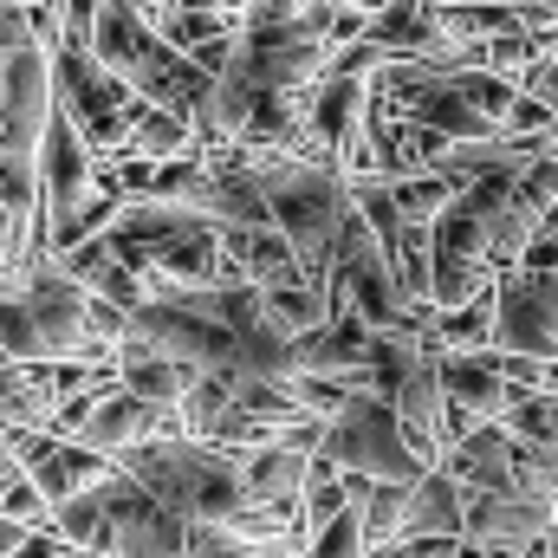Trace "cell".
Masks as SVG:
<instances>
[{"mask_svg":"<svg viewBox=\"0 0 558 558\" xmlns=\"http://www.w3.org/2000/svg\"><path fill=\"white\" fill-rule=\"evenodd\" d=\"M260 182H267V208H274V228L292 241L305 279H318L331 292V254H338V234L344 221L357 215V195H351V175L325 156H254Z\"/></svg>","mask_w":558,"mask_h":558,"instance_id":"6da1fadb","label":"cell"},{"mask_svg":"<svg viewBox=\"0 0 558 558\" xmlns=\"http://www.w3.org/2000/svg\"><path fill=\"white\" fill-rule=\"evenodd\" d=\"M105 241L162 286H208L221 279V221H208L195 202H156L137 195L118 208V221L105 228Z\"/></svg>","mask_w":558,"mask_h":558,"instance_id":"7a4b0ae2","label":"cell"},{"mask_svg":"<svg viewBox=\"0 0 558 558\" xmlns=\"http://www.w3.org/2000/svg\"><path fill=\"white\" fill-rule=\"evenodd\" d=\"M318 454L344 474H364V481H397V487H416L428 474V461L416 454V441L403 435V416L390 410V397L377 390H351L344 410L325 422L318 435Z\"/></svg>","mask_w":558,"mask_h":558,"instance_id":"3957f363","label":"cell"},{"mask_svg":"<svg viewBox=\"0 0 558 558\" xmlns=\"http://www.w3.org/2000/svg\"><path fill=\"white\" fill-rule=\"evenodd\" d=\"M52 105L78 124V137L98 156H124L131 143V118H137V85L118 78L92 46H52Z\"/></svg>","mask_w":558,"mask_h":558,"instance_id":"277c9868","label":"cell"},{"mask_svg":"<svg viewBox=\"0 0 558 558\" xmlns=\"http://www.w3.org/2000/svg\"><path fill=\"white\" fill-rule=\"evenodd\" d=\"M98 553L111 558H189V520L162 507L137 474L111 468L105 474V539Z\"/></svg>","mask_w":558,"mask_h":558,"instance_id":"5b68a950","label":"cell"},{"mask_svg":"<svg viewBox=\"0 0 558 558\" xmlns=\"http://www.w3.org/2000/svg\"><path fill=\"white\" fill-rule=\"evenodd\" d=\"M494 351H520V357L558 364V267L500 274V286H494Z\"/></svg>","mask_w":558,"mask_h":558,"instance_id":"8992f818","label":"cell"},{"mask_svg":"<svg viewBox=\"0 0 558 558\" xmlns=\"http://www.w3.org/2000/svg\"><path fill=\"white\" fill-rule=\"evenodd\" d=\"M553 526H558V500L526 494V487H507V494H468L461 539L481 546L487 558H526Z\"/></svg>","mask_w":558,"mask_h":558,"instance_id":"52a82bcc","label":"cell"},{"mask_svg":"<svg viewBox=\"0 0 558 558\" xmlns=\"http://www.w3.org/2000/svg\"><path fill=\"white\" fill-rule=\"evenodd\" d=\"M7 441H13L20 474L46 494V507H59V500H72V494L98 487V481L118 468L105 448H92V441H78V435H59V428H20V435H7Z\"/></svg>","mask_w":558,"mask_h":558,"instance_id":"ba28073f","label":"cell"},{"mask_svg":"<svg viewBox=\"0 0 558 558\" xmlns=\"http://www.w3.org/2000/svg\"><path fill=\"white\" fill-rule=\"evenodd\" d=\"M118 384L124 390H137V397H149L156 410H175L182 397H189V384L202 377V371H189L182 357H169V351H156V344H143V338H124L118 344Z\"/></svg>","mask_w":558,"mask_h":558,"instance_id":"9c48e42d","label":"cell"},{"mask_svg":"<svg viewBox=\"0 0 558 558\" xmlns=\"http://www.w3.org/2000/svg\"><path fill=\"white\" fill-rule=\"evenodd\" d=\"M468 520V487L448 468H428L410 487V513H403V539H461Z\"/></svg>","mask_w":558,"mask_h":558,"instance_id":"30bf717a","label":"cell"},{"mask_svg":"<svg viewBox=\"0 0 558 558\" xmlns=\"http://www.w3.org/2000/svg\"><path fill=\"white\" fill-rule=\"evenodd\" d=\"M364 500V494H357ZM344 507V513H331L312 539H305V558H371V539H364V507Z\"/></svg>","mask_w":558,"mask_h":558,"instance_id":"8fae6325","label":"cell"},{"mask_svg":"<svg viewBox=\"0 0 558 558\" xmlns=\"http://www.w3.org/2000/svg\"><path fill=\"white\" fill-rule=\"evenodd\" d=\"M0 520H13V526H26V533H33V526H52V507H46V494H39V487H33L20 468L0 481Z\"/></svg>","mask_w":558,"mask_h":558,"instance_id":"7c38bea8","label":"cell"},{"mask_svg":"<svg viewBox=\"0 0 558 558\" xmlns=\"http://www.w3.org/2000/svg\"><path fill=\"white\" fill-rule=\"evenodd\" d=\"M175 7H195V13H221V20H241L247 0H175Z\"/></svg>","mask_w":558,"mask_h":558,"instance_id":"4fadbf2b","label":"cell"},{"mask_svg":"<svg viewBox=\"0 0 558 558\" xmlns=\"http://www.w3.org/2000/svg\"><path fill=\"white\" fill-rule=\"evenodd\" d=\"M13 468H20V461H13V441H7V435H0V481H7V474H13Z\"/></svg>","mask_w":558,"mask_h":558,"instance_id":"5bb4252c","label":"cell"}]
</instances>
